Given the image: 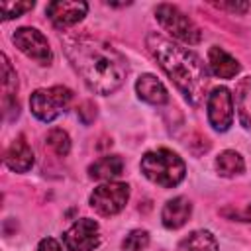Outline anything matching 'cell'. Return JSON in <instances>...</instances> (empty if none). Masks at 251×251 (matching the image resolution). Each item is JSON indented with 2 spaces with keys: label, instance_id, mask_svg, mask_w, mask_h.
<instances>
[{
  "label": "cell",
  "instance_id": "6da1fadb",
  "mask_svg": "<svg viewBox=\"0 0 251 251\" xmlns=\"http://www.w3.org/2000/svg\"><path fill=\"white\" fill-rule=\"evenodd\" d=\"M63 47L69 61L92 92L112 94L124 84L127 63L112 45L92 37H67L63 39Z\"/></svg>",
  "mask_w": 251,
  "mask_h": 251
},
{
  "label": "cell",
  "instance_id": "7a4b0ae2",
  "mask_svg": "<svg viewBox=\"0 0 251 251\" xmlns=\"http://www.w3.org/2000/svg\"><path fill=\"white\" fill-rule=\"evenodd\" d=\"M145 43L159 67L192 106H200L208 100V71L196 53L155 31L147 33Z\"/></svg>",
  "mask_w": 251,
  "mask_h": 251
},
{
  "label": "cell",
  "instance_id": "3957f363",
  "mask_svg": "<svg viewBox=\"0 0 251 251\" xmlns=\"http://www.w3.org/2000/svg\"><path fill=\"white\" fill-rule=\"evenodd\" d=\"M139 169L151 182H155L163 188L176 186L184 178V173H186L184 161L171 149L147 151L141 157Z\"/></svg>",
  "mask_w": 251,
  "mask_h": 251
},
{
  "label": "cell",
  "instance_id": "277c9868",
  "mask_svg": "<svg viewBox=\"0 0 251 251\" xmlns=\"http://www.w3.org/2000/svg\"><path fill=\"white\" fill-rule=\"evenodd\" d=\"M73 92L67 86H51V88H39L31 94L29 98V108L31 114L49 124L53 120H57L71 104Z\"/></svg>",
  "mask_w": 251,
  "mask_h": 251
},
{
  "label": "cell",
  "instance_id": "5b68a950",
  "mask_svg": "<svg viewBox=\"0 0 251 251\" xmlns=\"http://www.w3.org/2000/svg\"><path fill=\"white\" fill-rule=\"evenodd\" d=\"M155 18L165 31H169L175 39H178L182 43L196 45L202 39L200 27L173 4H159L155 10Z\"/></svg>",
  "mask_w": 251,
  "mask_h": 251
},
{
  "label": "cell",
  "instance_id": "8992f818",
  "mask_svg": "<svg viewBox=\"0 0 251 251\" xmlns=\"http://www.w3.org/2000/svg\"><path fill=\"white\" fill-rule=\"evenodd\" d=\"M129 200V186L126 182H104L90 194V206L100 216H116Z\"/></svg>",
  "mask_w": 251,
  "mask_h": 251
},
{
  "label": "cell",
  "instance_id": "52a82bcc",
  "mask_svg": "<svg viewBox=\"0 0 251 251\" xmlns=\"http://www.w3.org/2000/svg\"><path fill=\"white\" fill-rule=\"evenodd\" d=\"M12 41L16 43V47L25 57L33 59L39 65H49L53 61V53H51L47 37L35 27H20V29H16V33L12 35Z\"/></svg>",
  "mask_w": 251,
  "mask_h": 251
},
{
  "label": "cell",
  "instance_id": "ba28073f",
  "mask_svg": "<svg viewBox=\"0 0 251 251\" xmlns=\"http://www.w3.org/2000/svg\"><path fill=\"white\" fill-rule=\"evenodd\" d=\"M63 243L69 251H94L100 245V226L90 218H80L63 233Z\"/></svg>",
  "mask_w": 251,
  "mask_h": 251
},
{
  "label": "cell",
  "instance_id": "9c48e42d",
  "mask_svg": "<svg viewBox=\"0 0 251 251\" xmlns=\"http://www.w3.org/2000/svg\"><path fill=\"white\" fill-rule=\"evenodd\" d=\"M206 108H208V122L216 131L229 129L233 122V98L226 86H218L208 94Z\"/></svg>",
  "mask_w": 251,
  "mask_h": 251
},
{
  "label": "cell",
  "instance_id": "30bf717a",
  "mask_svg": "<svg viewBox=\"0 0 251 251\" xmlns=\"http://www.w3.org/2000/svg\"><path fill=\"white\" fill-rule=\"evenodd\" d=\"M88 4L86 2H78V0H55L47 4V18L51 20V24L59 29L71 27L75 24H78L84 16H86Z\"/></svg>",
  "mask_w": 251,
  "mask_h": 251
},
{
  "label": "cell",
  "instance_id": "8fae6325",
  "mask_svg": "<svg viewBox=\"0 0 251 251\" xmlns=\"http://www.w3.org/2000/svg\"><path fill=\"white\" fill-rule=\"evenodd\" d=\"M8 169L16 171V173H27L33 165V151L29 147V143L25 141L24 135H18L10 147L6 149V157H4Z\"/></svg>",
  "mask_w": 251,
  "mask_h": 251
},
{
  "label": "cell",
  "instance_id": "7c38bea8",
  "mask_svg": "<svg viewBox=\"0 0 251 251\" xmlns=\"http://www.w3.org/2000/svg\"><path fill=\"white\" fill-rule=\"evenodd\" d=\"M190 214H192V204L188 202V198L176 196L163 206L161 220H163V226L167 229H178L188 222Z\"/></svg>",
  "mask_w": 251,
  "mask_h": 251
},
{
  "label": "cell",
  "instance_id": "4fadbf2b",
  "mask_svg": "<svg viewBox=\"0 0 251 251\" xmlns=\"http://www.w3.org/2000/svg\"><path fill=\"white\" fill-rule=\"evenodd\" d=\"M135 92L141 100L149 102V104H165L169 100V92L165 88V84L155 76V75H141L135 82Z\"/></svg>",
  "mask_w": 251,
  "mask_h": 251
},
{
  "label": "cell",
  "instance_id": "5bb4252c",
  "mask_svg": "<svg viewBox=\"0 0 251 251\" xmlns=\"http://www.w3.org/2000/svg\"><path fill=\"white\" fill-rule=\"evenodd\" d=\"M208 63H210V69L216 76L220 78H233L237 73H239V63L229 55L226 53L222 47H210L208 51Z\"/></svg>",
  "mask_w": 251,
  "mask_h": 251
},
{
  "label": "cell",
  "instance_id": "9a60e30c",
  "mask_svg": "<svg viewBox=\"0 0 251 251\" xmlns=\"http://www.w3.org/2000/svg\"><path fill=\"white\" fill-rule=\"evenodd\" d=\"M122 173H124V161H122V157H118V155L100 157L98 161H94V163L88 167V175H90L92 178L108 180V182H112L114 178H118Z\"/></svg>",
  "mask_w": 251,
  "mask_h": 251
},
{
  "label": "cell",
  "instance_id": "2e32d148",
  "mask_svg": "<svg viewBox=\"0 0 251 251\" xmlns=\"http://www.w3.org/2000/svg\"><path fill=\"white\" fill-rule=\"evenodd\" d=\"M235 108L239 122L245 129H251V76H245L235 86Z\"/></svg>",
  "mask_w": 251,
  "mask_h": 251
},
{
  "label": "cell",
  "instance_id": "e0dca14e",
  "mask_svg": "<svg viewBox=\"0 0 251 251\" xmlns=\"http://www.w3.org/2000/svg\"><path fill=\"white\" fill-rule=\"evenodd\" d=\"M176 251H220L216 237L206 229H196L180 239Z\"/></svg>",
  "mask_w": 251,
  "mask_h": 251
},
{
  "label": "cell",
  "instance_id": "ac0fdd59",
  "mask_svg": "<svg viewBox=\"0 0 251 251\" xmlns=\"http://www.w3.org/2000/svg\"><path fill=\"white\" fill-rule=\"evenodd\" d=\"M216 169L222 176H235V175H241L243 169H245V163H243V157L231 149H226L218 155L216 159Z\"/></svg>",
  "mask_w": 251,
  "mask_h": 251
},
{
  "label": "cell",
  "instance_id": "d6986e66",
  "mask_svg": "<svg viewBox=\"0 0 251 251\" xmlns=\"http://www.w3.org/2000/svg\"><path fill=\"white\" fill-rule=\"evenodd\" d=\"M16 90H18V76H16V73H14L8 57L2 55V92H4V106L8 104V100L14 98Z\"/></svg>",
  "mask_w": 251,
  "mask_h": 251
},
{
  "label": "cell",
  "instance_id": "ffe728a7",
  "mask_svg": "<svg viewBox=\"0 0 251 251\" xmlns=\"http://www.w3.org/2000/svg\"><path fill=\"white\" fill-rule=\"evenodd\" d=\"M47 147H49L55 155H59V157L69 155V151H71V139H69L67 131H63V129H59V127L51 129V131L47 133Z\"/></svg>",
  "mask_w": 251,
  "mask_h": 251
},
{
  "label": "cell",
  "instance_id": "44dd1931",
  "mask_svg": "<svg viewBox=\"0 0 251 251\" xmlns=\"http://www.w3.org/2000/svg\"><path fill=\"white\" fill-rule=\"evenodd\" d=\"M149 245V233L145 229H133L122 241L124 251H143Z\"/></svg>",
  "mask_w": 251,
  "mask_h": 251
},
{
  "label": "cell",
  "instance_id": "7402d4cb",
  "mask_svg": "<svg viewBox=\"0 0 251 251\" xmlns=\"http://www.w3.org/2000/svg\"><path fill=\"white\" fill-rule=\"evenodd\" d=\"M33 8V2H0V14L4 20L20 18L22 14L29 12Z\"/></svg>",
  "mask_w": 251,
  "mask_h": 251
},
{
  "label": "cell",
  "instance_id": "603a6c76",
  "mask_svg": "<svg viewBox=\"0 0 251 251\" xmlns=\"http://www.w3.org/2000/svg\"><path fill=\"white\" fill-rule=\"evenodd\" d=\"M35 251H63V247L59 245L57 239H53V237H43V239L39 241V245H37Z\"/></svg>",
  "mask_w": 251,
  "mask_h": 251
},
{
  "label": "cell",
  "instance_id": "cb8c5ba5",
  "mask_svg": "<svg viewBox=\"0 0 251 251\" xmlns=\"http://www.w3.org/2000/svg\"><path fill=\"white\" fill-rule=\"evenodd\" d=\"M220 8H226V10H231V12H245L249 8V4H218Z\"/></svg>",
  "mask_w": 251,
  "mask_h": 251
},
{
  "label": "cell",
  "instance_id": "d4e9b609",
  "mask_svg": "<svg viewBox=\"0 0 251 251\" xmlns=\"http://www.w3.org/2000/svg\"><path fill=\"white\" fill-rule=\"evenodd\" d=\"M239 218H241L243 222H251V204H249V206L239 214Z\"/></svg>",
  "mask_w": 251,
  "mask_h": 251
}]
</instances>
